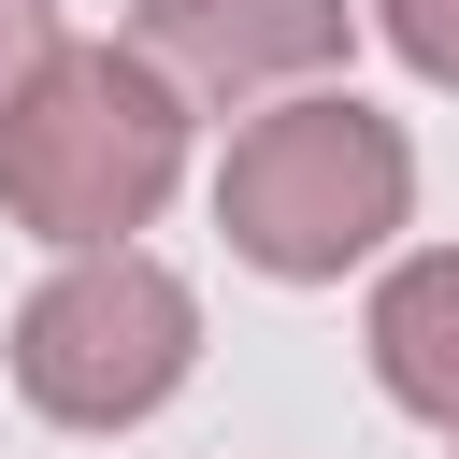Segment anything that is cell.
<instances>
[{
	"label": "cell",
	"mask_w": 459,
	"mask_h": 459,
	"mask_svg": "<svg viewBox=\"0 0 459 459\" xmlns=\"http://www.w3.org/2000/svg\"><path fill=\"white\" fill-rule=\"evenodd\" d=\"M373 29L402 43V72H430V86H459V0H373Z\"/></svg>",
	"instance_id": "obj_6"
},
{
	"label": "cell",
	"mask_w": 459,
	"mask_h": 459,
	"mask_svg": "<svg viewBox=\"0 0 459 459\" xmlns=\"http://www.w3.org/2000/svg\"><path fill=\"white\" fill-rule=\"evenodd\" d=\"M186 172V86L143 43H43L0 100V201L43 244H129Z\"/></svg>",
	"instance_id": "obj_1"
},
{
	"label": "cell",
	"mask_w": 459,
	"mask_h": 459,
	"mask_svg": "<svg viewBox=\"0 0 459 459\" xmlns=\"http://www.w3.org/2000/svg\"><path fill=\"white\" fill-rule=\"evenodd\" d=\"M402 201H416V143H402L373 100H344V86L258 115V129L230 143V172H215V230H230V258L273 273V287L359 273V258L402 230Z\"/></svg>",
	"instance_id": "obj_2"
},
{
	"label": "cell",
	"mask_w": 459,
	"mask_h": 459,
	"mask_svg": "<svg viewBox=\"0 0 459 459\" xmlns=\"http://www.w3.org/2000/svg\"><path fill=\"white\" fill-rule=\"evenodd\" d=\"M344 29H359V0H129V43L201 100L301 86V72L344 57Z\"/></svg>",
	"instance_id": "obj_4"
},
{
	"label": "cell",
	"mask_w": 459,
	"mask_h": 459,
	"mask_svg": "<svg viewBox=\"0 0 459 459\" xmlns=\"http://www.w3.org/2000/svg\"><path fill=\"white\" fill-rule=\"evenodd\" d=\"M186 359H201V301H186V273H158L143 244H72V258L29 287V316H14V387H29V416H57V430H129V416H158V402L186 387Z\"/></svg>",
	"instance_id": "obj_3"
},
{
	"label": "cell",
	"mask_w": 459,
	"mask_h": 459,
	"mask_svg": "<svg viewBox=\"0 0 459 459\" xmlns=\"http://www.w3.org/2000/svg\"><path fill=\"white\" fill-rule=\"evenodd\" d=\"M373 373H387V402L402 416H430V430H459V244H430V258H402L387 287H373Z\"/></svg>",
	"instance_id": "obj_5"
},
{
	"label": "cell",
	"mask_w": 459,
	"mask_h": 459,
	"mask_svg": "<svg viewBox=\"0 0 459 459\" xmlns=\"http://www.w3.org/2000/svg\"><path fill=\"white\" fill-rule=\"evenodd\" d=\"M43 43H57V0H0V100L43 72Z\"/></svg>",
	"instance_id": "obj_7"
}]
</instances>
